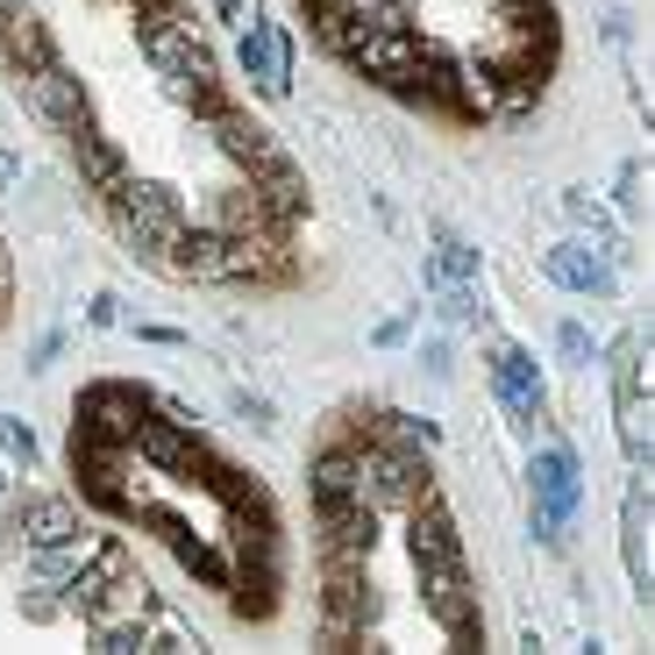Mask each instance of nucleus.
<instances>
[{"label": "nucleus", "instance_id": "nucleus-1", "mask_svg": "<svg viewBox=\"0 0 655 655\" xmlns=\"http://www.w3.org/2000/svg\"><path fill=\"white\" fill-rule=\"evenodd\" d=\"M108 200H114L121 236H129L135 250L150 256V264H172L178 242H186V207L172 200V186H150V178H121V186H108Z\"/></svg>", "mask_w": 655, "mask_h": 655}, {"label": "nucleus", "instance_id": "nucleus-2", "mask_svg": "<svg viewBox=\"0 0 655 655\" xmlns=\"http://www.w3.org/2000/svg\"><path fill=\"white\" fill-rule=\"evenodd\" d=\"M143 414H150V392H129V385H94V392H79V421H72V435H94V441H129Z\"/></svg>", "mask_w": 655, "mask_h": 655}, {"label": "nucleus", "instance_id": "nucleus-3", "mask_svg": "<svg viewBox=\"0 0 655 655\" xmlns=\"http://www.w3.org/2000/svg\"><path fill=\"white\" fill-rule=\"evenodd\" d=\"M8 527L22 535V548L72 542V535H79V499H72V492H14Z\"/></svg>", "mask_w": 655, "mask_h": 655}, {"label": "nucleus", "instance_id": "nucleus-4", "mask_svg": "<svg viewBox=\"0 0 655 655\" xmlns=\"http://www.w3.org/2000/svg\"><path fill=\"white\" fill-rule=\"evenodd\" d=\"M570 513H577V456L556 441L535 456V535H556Z\"/></svg>", "mask_w": 655, "mask_h": 655}, {"label": "nucleus", "instance_id": "nucleus-5", "mask_svg": "<svg viewBox=\"0 0 655 655\" xmlns=\"http://www.w3.org/2000/svg\"><path fill=\"white\" fill-rule=\"evenodd\" d=\"M492 392H499V406H506L513 421H542V414H548L542 371H535V357H527L521 342H499V349H492Z\"/></svg>", "mask_w": 655, "mask_h": 655}, {"label": "nucleus", "instance_id": "nucleus-6", "mask_svg": "<svg viewBox=\"0 0 655 655\" xmlns=\"http://www.w3.org/2000/svg\"><path fill=\"white\" fill-rule=\"evenodd\" d=\"M406 548H414V563H456L463 556V548H456V521H449L435 484H421L414 506H406Z\"/></svg>", "mask_w": 655, "mask_h": 655}, {"label": "nucleus", "instance_id": "nucleus-7", "mask_svg": "<svg viewBox=\"0 0 655 655\" xmlns=\"http://www.w3.org/2000/svg\"><path fill=\"white\" fill-rule=\"evenodd\" d=\"M242 72H250V86L271 94V100L293 86V43H285L279 22H250V36H242Z\"/></svg>", "mask_w": 655, "mask_h": 655}, {"label": "nucleus", "instance_id": "nucleus-8", "mask_svg": "<svg viewBox=\"0 0 655 655\" xmlns=\"http://www.w3.org/2000/svg\"><path fill=\"white\" fill-rule=\"evenodd\" d=\"M129 456H143L150 470H193V456H200V428H186V421H135L129 435Z\"/></svg>", "mask_w": 655, "mask_h": 655}, {"label": "nucleus", "instance_id": "nucleus-9", "mask_svg": "<svg viewBox=\"0 0 655 655\" xmlns=\"http://www.w3.org/2000/svg\"><path fill=\"white\" fill-rule=\"evenodd\" d=\"M542 271H548L556 285H570V293H599V299H605V293L620 285L613 256H599L591 242H556V250L542 256Z\"/></svg>", "mask_w": 655, "mask_h": 655}, {"label": "nucleus", "instance_id": "nucleus-10", "mask_svg": "<svg viewBox=\"0 0 655 655\" xmlns=\"http://www.w3.org/2000/svg\"><path fill=\"white\" fill-rule=\"evenodd\" d=\"M94 548H100V535H72V542H51V548H29V577H36V585H51V591H65L72 577L86 570V563H94Z\"/></svg>", "mask_w": 655, "mask_h": 655}, {"label": "nucleus", "instance_id": "nucleus-11", "mask_svg": "<svg viewBox=\"0 0 655 655\" xmlns=\"http://www.w3.org/2000/svg\"><path fill=\"white\" fill-rule=\"evenodd\" d=\"M620 548H627L634 591H648L655 585V563H648V492H642V484H627V506H620Z\"/></svg>", "mask_w": 655, "mask_h": 655}, {"label": "nucleus", "instance_id": "nucleus-12", "mask_svg": "<svg viewBox=\"0 0 655 655\" xmlns=\"http://www.w3.org/2000/svg\"><path fill=\"white\" fill-rule=\"evenodd\" d=\"M178 563H186V570L200 577L207 591H236V556H228V548L200 542V535H186V542H178Z\"/></svg>", "mask_w": 655, "mask_h": 655}, {"label": "nucleus", "instance_id": "nucleus-13", "mask_svg": "<svg viewBox=\"0 0 655 655\" xmlns=\"http://www.w3.org/2000/svg\"><path fill=\"white\" fill-rule=\"evenodd\" d=\"M613 392H620V441H627L634 463H648V400H642V378H627V385H613Z\"/></svg>", "mask_w": 655, "mask_h": 655}, {"label": "nucleus", "instance_id": "nucleus-14", "mask_svg": "<svg viewBox=\"0 0 655 655\" xmlns=\"http://www.w3.org/2000/svg\"><path fill=\"white\" fill-rule=\"evenodd\" d=\"M421 285H428V293L441 299V321H449V328H470V321H484V293H478V285H456V279H421Z\"/></svg>", "mask_w": 655, "mask_h": 655}, {"label": "nucleus", "instance_id": "nucleus-15", "mask_svg": "<svg viewBox=\"0 0 655 655\" xmlns=\"http://www.w3.org/2000/svg\"><path fill=\"white\" fill-rule=\"evenodd\" d=\"M36 435H29V421H14V414H0V463H14V470H36Z\"/></svg>", "mask_w": 655, "mask_h": 655}, {"label": "nucleus", "instance_id": "nucleus-16", "mask_svg": "<svg viewBox=\"0 0 655 655\" xmlns=\"http://www.w3.org/2000/svg\"><path fill=\"white\" fill-rule=\"evenodd\" d=\"M22 613L51 627V620H65V599H51V585H36V591H22Z\"/></svg>", "mask_w": 655, "mask_h": 655}, {"label": "nucleus", "instance_id": "nucleus-17", "mask_svg": "<svg viewBox=\"0 0 655 655\" xmlns=\"http://www.w3.org/2000/svg\"><path fill=\"white\" fill-rule=\"evenodd\" d=\"M236 414H242V421H250V428H264V435H271V428H279V414H271V406H264V400H250V392H236Z\"/></svg>", "mask_w": 655, "mask_h": 655}, {"label": "nucleus", "instance_id": "nucleus-18", "mask_svg": "<svg viewBox=\"0 0 655 655\" xmlns=\"http://www.w3.org/2000/svg\"><path fill=\"white\" fill-rule=\"evenodd\" d=\"M556 342H563V357H570V363H591V342H585V328H577V321H563Z\"/></svg>", "mask_w": 655, "mask_h": 655}, {"label": "nucleus", "instance_id": "nucleus-19", "mask_svg": "<svg viewBox=\"0 0 655 655\" xmlns=\"http://www.w3.org/2000/svg\"><path fill=\"white\" fill-rule=\"evenodd\" d=\"M86 321H94V328H114V321H121V299H114V293H94V307H86Z\"/></svg>", "mask_w": 655, "mask_h": 655}, {"label": "nucleus", "instance_id": "nucleus-20", "mask_svg": "<svg viewBox=\"0 0 655 655\" xmlns=\"http://www.w3.org/2000/svg\"><path fill=\"white\" fill-rule=\"evenodd\" d=\"M421 363H428V378H449V371H456V363H449V342H428V349H421Z\"/></svg>", "mask_w": 655, "mask_h": 655}, {"label": "nucleus", "instance_id": "nucleus-21", "mask_svg": "<svg viewBox=\"0 0 655 655\" xmlns=\"http://www.w3.org/2000/svg\"><path fill=\"white\" fill-rule=\"evenodd\" d=\"M0 535H8V521H0Z\"/></svg>", "mask_w": 655, "mask_h": 655}]
</instances>
